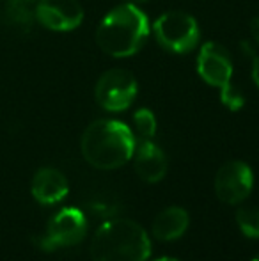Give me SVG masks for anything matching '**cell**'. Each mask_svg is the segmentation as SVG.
Instances as JSON below:
<instances>
[{
    "instance_id": "cell-1",
    "label": "cell",
    "mask_w": 259,
    "mask_h": 261,
    "mask_svg": "<svg viewBox=\"0 0 259 261\" xmlns=\"http://www.w3.org/2000/svg\"><path fill=\"white\" fill-rule=\"evenodd\" d=\"M80 149L89 165L101 171H112L131 160L135 137L121 121L98 119L85 128Z\"/></svg>"
},
{
    "instance_id": "cell-2",
    "label": "cell",
    "mask_w": 259,
    "mask_h": 261,
    "mask_svg": "<svg viewBox=\"0 0 259 261\" xmlns=\"http://www.w3.org/2000/svg\"><path fill=\"white\" fill-rule=\"evenodd\" d=\"M149 20L135 4H121L105 14L96 29V43L110 57H130L144 46Z\"/></svg>"
},
{
    "instance_id": "cell-3",
    "label": "cell",
    "mask_w": 259,
    "mask_h": 261,
    "mask_svg": "<svg viewBox=\"0 0 259 261\" xmlns=\"http://www.w3.org/2000/svg\"><path fill=\"white\" fill-rule=\"evenodd\" d=\"M89 254L93 261H148L151 242L140 224L116 219L105 222L94 233Z\"/></svg>"
},
{
    "instance_id": "cell-4",
    "label": "cell",
    "mask_w": 259,
    "mask_h": 261,
    "mask_svg": "<svg viewBox=\"0 0 259 261\" xmlns=\"http://www.w3.org/2000/svg\"><path fill=\"white\" fill-rule=\"evenodd\" d=\"M197 73L211 87L220 91L222 103L229 110H240L245 103L242 93L231 86L233 61L231 55L222 45L215 41H208L200 46L197 57Z\"/></svg>"
},
{
    "instance_id": "cell-5",
    "label": "cell",
    "mask_w": 259,
    "mask_h": 261,
    "mask_svg": "<svg viewBox=\"0 0 259 261\" xmlns=\"http://www.w3.org/2000/svg\"><path fill=\"white\" fill-rule=\"evenodd\" d=\"M156 41L170 54H188L199 43V23L185 11H167L153 25Z\"/></svg>"
},
{
    "instance_id": "cell-6",
    "label": "cell",
    "mask_w": 259,
    "mask_h": 261,
    "mask_svg": "<svg viewBox=\"0 0 259 261\" xmlns=\"http://www.w3.org/2000/svg\"><path fill=\"white\" fill-rule=\"evenodd\" d=\"M94 96L101 109L121 112L128 109L137 96V80L126 69H108L98 79Z\"/></svg>"
},
{
    "instance_id": "cell-7",
    "label": "cell",
    "mask_w": 259,
    "mask_h": 261,
    "mask_svg": "<svg viewBox=\"0 0 259 261\" xmlns=\"http://www.w3.org/2000/svg\"><path fill=\"white\" fill-rule=\"evenodd\" d=\"M87 233L85 217L76 208H64L50 219L46 233L36 240V244L46 252L59 247H71L83 240Z\"/></svg>"
},
{
    "instance_id": "cell-8",
    "label": "cell",
    "mask_w": 259,
    "mask_h": 261,
    "mask_svg": "<svg viewBox=\"0 0 259 261\" xmlns=\"http://www.w3.org/2000/svg\"><path fill=\"white\" fill-rule=\"evenodd\" d=\"M254 176L245 162L233 160L224 164L215 176V194L225 204H240L249 197Z\"/></svg>"
},
{
    "instance_id": "cell-9",
    "label": "cell",
    "mask_w": 259,
    "mask_h": 261,
    "mask_svg": "<svg viewBox=\"0 0 259 261\" xmlns=\"http://www.w3.org/2000/svg\"><path fill=\"white\" fill-rule=\"evenodd\" d=\"M36 20L48 31L69 32L83 21V7L78 0H38Z\"/></svg>"
},
{
    "instance_id": "cell-10",
    "label": "cell",
    "mask_w": 259,
    "mask_h": 261,
    "mask_svg": "<svg viewBox=\"0 0 259 261\" xmlns=\"http://www.w3.org/2000/svg\"><path fill=\"white\" fill-rule=\"evenodd\" d=\"M133 167L142 181L158 183L167 172L165 153L151 141H142V144L135 149Z\"/></svg>"
},
{
    "instance_id": "cell-11",
    "label": "cell",
    "mask_w": 259,
    "mask_h": 261,
    "mask_svg": "<svg viewBox=\"0 0 259 261\" xmlns=\"http://www.w3.org/2000/svg\"><path fill=\"white\" fill-rule=\"evenodd\" d=\"M68 179L53 167H43L32 179V196L41 204H55L68 194Z\"/></svg>"
},
{
    "instance_id": "cell-12",
    "label": "cell",
    "mask_w": 259,
    "mask_h": 261,
    "mask_svg": "<svg viewBox=\"0 0 259 261\" xmlns=\"http://www.w3.org/2000/svg\"><path fill=\"white\" fill-rule=\"evenodd\" d=\"M190 217H188L187 210L180 206H170L165 208L163 212H160L153 220V237L158 238L162 242H170L178 240L180 237H183V233L187 231Z\"/></svg>"
},
{
    "instance_id": "cell-13",
    "label": "cell",
    "mask_w": 259,
    "mask_h": 261,
    "mask_svg": "<svg viewBox=\"0 0 259 261\" xmlns=\"http://www.w3.org/2000/svg\"><path fill=\"white\" fill-rule=\"evenodd\" d=\"M36 4L38 0H4V21L11 27L28 32L36 20Z\"/></svg>"
},
{
    "instance_id": "cell-14",
    "label": "cell",
    "mask_w": 259,
    "mask_h": 261,
    "mask_svg": "<svg viewBox=\"0 0 259 261\" xmlns=\"http://www.w3.org/2000/svg\"><path fill=\"white\" fill-rule=\"evenodd\" d=\"M133 126L138 137L149 141L156 134V117L149 109H138L133 114Z\"/></svg>"
},
{
    "instance_id": "cell-15",
    "label": "cell",
    "mask_w": 259,
    "mask_h": 261,
    "mask_svg": "<svg viewBox=\"0 0 259 261\" xmlns=\"http://www.w3.org/2000/svg\"><path fill=\"white\" fill-rule=\"evenodd\" d=\"M236 222L247 238H259V210L240 208L236 212Z\"/></svg>"
},
{
    "instance_id": "cell-16",
    "label": "cell",
    "mask_w": 259,
    "mask_h": 261,
    "mask_svg": "<svg viewBox=\"0 0 259 261\" xmlns=\"http://www.w3.org/2000/svg\"><path fill=\"white\" fill-rule=\"evenodd\" d=\"M240 48H242L243 54H249L252 57V80L259 89V54H256V50L252 48V43L249 41H242Z\"/></svg>"
},
{
    "instance_id": "cell-17",
    "label": "cell",
    "mask_w": 259,
    "mask_h": 261,
    "mask_svg": "<svg viewBox=\"0 0 259 261\" xmlns=\"http://www.w3.org/2000/svg\"><path fill=\"white\" fill-rule=\"evenodd\" d=\"M250 34H252L254 43L259 46V16L250 20Z\"/></svg>"
},
{
    "instance_id": "cell-18",
    "label": "cell",
    "mask_w": 259,
    "mask_h": 261,
    "mask_svg": "<svg viewBox=\"0 0 259 261\" xmlns=\"http://www.w3.org/2000/svg\"><path fill=\"white\" fill-rule=\"evenodd\" d=\"M126 2H128V4H135V6H137V4H144V2H148V0H126Z\"/></svg>"
},
{
    "instance_id": "cell-19",
    "label": "cell",
    "mask_w": 259,
    "mask_h": 261,
    "mask_svg": "<svg viewBox=\"0 0 259 261\" xmlns=\"http://www.w3.org/2000/svg\"><path fill=\"white\" fill-rule=\"evenodd\" d=\"M156 261H180V259H176V258H162V259H156Z\"/></svg>"
},
{
    "instance_id": "cell-20",
    "label": "cell",
    "mask_w": 259,
    "mask_h": 261,
    "mask_svg": "<svg viewBox=\"0 0 259 261\" xmlns=\"http://www.w3.org/2000/svg\"><path fill=\"white\" fill-rule=\"evenodd\" d=\"M252 261H259V254H257V256H256V258H254Z\"/></svg>"
}]
</instances>
